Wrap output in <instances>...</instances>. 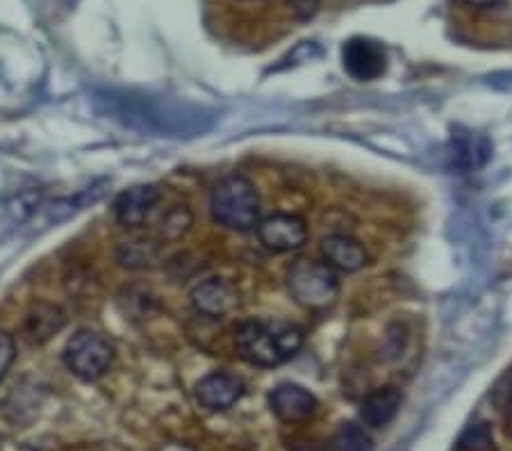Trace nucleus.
<instances>
[{
	"label": "nucleus",
	"mask_w": 512,
	"mask_h": 451,
	"mask_svg": "<svg viewBox=\"0 0 512 451\" xmlns=\"http://www.w3.org/2000/svg\"><path fill=\"white\" fill-rule=\"evenodd\" d=\"M192 303L201 315L224 317L239 306V292L226 278H208L192 290Z\"/></svg>",
	"instance_id": "6e6552de"
},
{
	"label": "nucleus",
	"mask_w": 512,
	"mask_h": 451,
	"mask_svg": "<svg viewBox=\"0 0 512 451\" xmlns=\"http://www.w3.org/2000/svg\"><path fill=\"white\" fill-rule=\"evenodd\" d=\"M506 433H508V436H512V410H510V415L506 420Z\"/></svg>",
	"instance_id": "412c9836"
},
{
	"label": "nucleus",
	"mask_w": 512,
	"mask_h": 451,
	"mask_svg": "<svg viewBox=\"0 0 512 451\" xmlns=\"http://www.w3.org/2000/svg\"><path fill=\"white\" fill-rule=\"evenodd\" d=\"M66 324V315L60 306L48 301H37L26 315V335L30 342L44 344L60 333Z\"/></svg>",
	"instance_id": "ddd939ff"
},
{
	"label": "nucleus",
	"mask_w": 512,
	"mask_h": 451,
	"mask_svg": "<svg viewBox=\"0 0 512 451\" xmlns=\"http://www.w3.org/2000/svg\"><path fill=\"white\" fill-rule=\"evenodd\" d=\"M162 192L155 185H135L114 201V217L123 228H139L158 205Z\"/></svg>",
	"instance_id": "9d476101"
},
{
	"label": "nucleus",
	"mask_w": 512,
	"mask_h": 451,
	"mask_svg": "<svg viewBox=\"0 0 512 451\" xmlns=\"http://www.w3.org/2000/svg\"><path fill=\"white\" fill-rule=\"evenodd\" d=\"M244 397V381L228 372H212L196 385L198 404L208 410H228Z\"/></svg>",
	"instance_id": "1a4fd4ad"
},
{
	"label": "nucleus",
	"mask_w": 512,
	"mask_h": 451,
	"mask_svg": "<svg viewBox=\"0 0 512 451\" xmlns=\"http://www.w3.org/2000/svg\"><path fill=\"white\" fill-rule=\"evenodd\" d=\"M285 5L289 7V12H292L296 19L310 21L312 16L319 12L321 0H285Z\"/></svg>",
	"instance_id": "6ab92c4d"
},
{
	"label": "nucleus",
	"mask_w": 512,
	"mask_h": 451,
	"mask_svg": "<svg viewBox=\"0 0 512 451\" xmlns=\"http://www.w3.org/2000/svg\"><path fill=\"white\" fill-rule=\"evenodd\" d=\"M294 301L305 310H326L340 297V276L326 262L301 258L287 272Z\"/></svg>",
	"instance_id": "7ed1b4c3"
},
{
	"label": "nucleus",
	"mask_w": 512,
	"mask_h": 451,
	"mask_svg": "<svg viewBox=\"0 0 512 451\" xmlns=\"http://www.w3.org/2000/svg\"><path fill=\"white\" fill-rule=\"evenodd\" d=\"M212 219L228 231L249 233L260 224V194L244 176H226L214 185L210 196Z\"/></svg>",
	"instance_id": "f03ea898"
},
{
	"label": "nucleus",
	"mask_w": 512,
	"mask_h": 451,
	"mask_svg": "<svg viewBox=\"0 0 512 451\" xmlns=\"http://www.w3.org/2000/svg\"><path fill=\"white\" fill-rule=\"evenodd\" d=\"M458 451H494V436L490 422H474L460 433L456 442Z\"/></svg>",
	"instance_id": "dca6fc26"
},
{
	"label": "nucleus",
	"mask_w": 512,
	"mask_h": 451,
	"mask_svg": "<svg viewBox=\"0 0 512 451\" xmlns=\"http://www.w3.org/2000/svg\"><path fill=\"white\" fill-rule=\"evenodd\" d=\"M401 401V390L394 388V385H387V388L371 392L360 406V420L371 426V429H383V426L390 424L396 413H399Z\"/></svg>",
	"instance_id": "f8f14e48"
},
{
	"label": "nucleus",
	"mask_w": 512,
	"mask_h": 451,
	"mask_svg": "<svg viewBox=\"0 0 512 451\" xmlns=\"http://www.w3.org/2000/svg\"><path fill=\"white\" fill-rule=\"evenodd\" d=\"M335 451H374V438L369 436L365 426L355 422H344L333 433Z\"/></svg>",
	"instance_id": "2eb2a0df"
},
{
	"label": "nucleus",
	"mask_w": 512,
	"mask_h": 451,
	"mask_svg": "<svg viewBox=\"0 0 512 451\" xmlns=\"http://www.w3.org/2000/svg\"><path fill=\"white\" fill-rule=\"evenodd\" d=\"M14 356H16L14 338L10 333L0 331V381H3L7 372H10V367L14 363Z\"/></svg>",
	"instance_id": "a211bd4d"
},
{
	"label": "nucleus",
	"mask_w": 512,
	"mask_h": 451,
	"mask_svg": "<svg viewBox=\"0 0 512 451\" xmlns=\"http://www.w3.org/2000/svg\"><path fill=\"white\" fill-rule=\"evenodd\" d=\"M305 333L299 324L285 319H249L235 331V349L255 367H278L303 349Z\"/></svg>",
	"instance_id": "f257e3e1"
},
{
	"label": "nucleus",
	"mask_w": 512,
	"mask_h": 451,
	"mask_svg": "<svg viewBox=\"0 0 512 451\" xmlns=\"http://www.w3.org/2000/svg\"><path fill=\"white\" fill-rule=\"evenodd\" d=\"M194 224V215L187 205H173V208L162 217L160 235L162 240H180Z\"/></svg>",
	"instance_id": "f3484780"
},
{
	"label": "nucleus",
	"mask_w": 512,
	"mask_h": 451,
	"mask_svg": "<svg viewBox=\"0 0 512 451\" xmlns=\"http://www.w3.org/2000/svg\"><path fill=\"white\" fill-rule=\"evenodd\" d=\"M160 256V246L151 240H132L123 242L117 249V260L128 269L151 267Z\"/></svg>",
	"instance_id": "4468645a"
},
{
	"label": "nucleus",
	"mask_w": 512,
	"mask_h": 451,
	"mask_svg": "<svg viewBox=\"0 0 512 451\" xmlns=\"http://www.w3.org/2000/svg\"><path fill=\"white\" fill-rule=\"evenodd\" d=\"M342 64L355 80H378L387 71L385 46L369 37H353L342 46Z\"/></svg>",
	"instance_id": "39448f33"
},
{
	"label": "nucleus",
	"mask_w": 512,
	"mask_h": 451,
	"mask_svg": "<svg viewBox=\"0 0 512 451\" xmlns=\"http://www.w3.org/2000/svg\"><path fill=\"white\" fill-rule=\"evenodd\" d=\"M321 253H324L326 265L333 267L335 272L353 274L369 265L365 246L355 240V237L344 235V233L324 237V242H321Z\"/></svg>",
	"instance_id": "9b49d317"
},
{
	"label": "nucleus",
	"mask_w": 512,
	"mask_h": 451,
	"mask_svg": "<svg viewBox=\"0 0 512 451\" xmlns=\"http://www.w3.org/2000/svg\"><path fill=\"white\" fill-rule=\"evenodd\" d=\"M462 3L469 7H478V10H490V7L501 5L503 0H462Z\"/></svg>",
	"instance_id": "aec40b11"
},
{
	"label": "nucleus",
	"mask_w": 512,
	"mask_h": 451,
	"mask_svg": "<svg viewBox=\"0 0 512 451\" xmlns=\"http://www.w3.org/2000/svg\"><path fill=\"white\" fill-rule=\"evenodd\" d=\"M62 358L69 372L76 374L78 379L96 381L110 369L114 347L105 335L92 331V328H82L66 342Z\"/></svg>",
	"instance_id": "20e7f679"
},
{
	"label": "nucleus",
	"mask_w": 512,
	"mask_h": 451,
	"mask_svg": "<svg viewBox=\"0 0 512 451\" xmlns=\"http://www.w3.org/2000/svg\"><path fill=\"white\" fill-rule=\"evenodd\" d=\"M258 237L269 251H276V253L296 251L308 242V224H305V219L299 215H285V212H278V215H271L260 221Z\"/></svg>",
	"instance_id": "423d86ee"
},
{
	"label": "nucleus",
	"mask_w": 512,
	"mask_h": 451,
	"mask_svg": "<svg viewBox=\"0 0 512 451\" xmlns=\"http://www.w3.org/2000/svg\"><path fill=\"white\" fill-rule=\"evenodd\" d=\"M269 406L280 422L285 424H303L315 417L319 401L310 390L296 383H280L271 390Z\"/></svg>",
	"instance_id": "0eeeda50"
}]
</instances>
